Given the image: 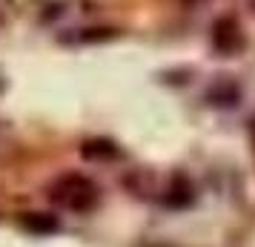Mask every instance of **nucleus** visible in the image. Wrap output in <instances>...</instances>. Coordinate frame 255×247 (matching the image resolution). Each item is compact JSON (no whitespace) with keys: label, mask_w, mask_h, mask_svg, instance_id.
<instances>
[{"label":"nucleus","mask_w":255,"mask_h":247,"mask_svg":"<svg viewBox=\"0 0 255 247\" xmlns=\"http://www.w3.org/2000/svg\"><path fill=\"white\" fill-rule=\"evenodd\" d=\"M26 227H35V230H40V227H43V230H55V227H58V222H55V219H43V213H32V216H29V219H26Z\"/></svg>","instance_id":"obj_4"},{"label":"nucleus","mask_w":255,"mask_h":247,"mask_svg":"<svg viewBox=\"0 0 255 247\" xmlns=\"http://www.w3.org/2000/svg\"><path fill=\"white\" fill-rule=\"evenodd\" d=\"M49 199L55 201L58 207L72 213H86L98 204V187L86 176L78 173H66V176L55 178L49 184Z\"/></svg>","instance_id":"obj_1"},{"label":"nucleus","mask_w":255,"mask_h":247,"mask_svg":"<svg viewBox=\"0 0 255 247\" xmlns=\"http://www.w3.org/2000/svg\"><path fill=\"white\" fill-rule=\"evenodd\" d=\"M89 161H109V158H118V147L112 141H86L83 144V150H81Z\"/></svg>","instance_id":"obj_3"},{"label":"nucleus","mask_w":255,"mask_h":247,"mask_svg":"<svg viewBox=\"0 0 255 247\" xmlns=\"http://www.w3.org/2000/svg\"><path fill=\"white\" fill-rule=\"evenodd\" d=\"M212 46L218 49L221 55H235V52H241L247 46V37H244L235 17L215 20V26H212Z\"/></svg>","instance_id":"obj_2"}]
</instances>
